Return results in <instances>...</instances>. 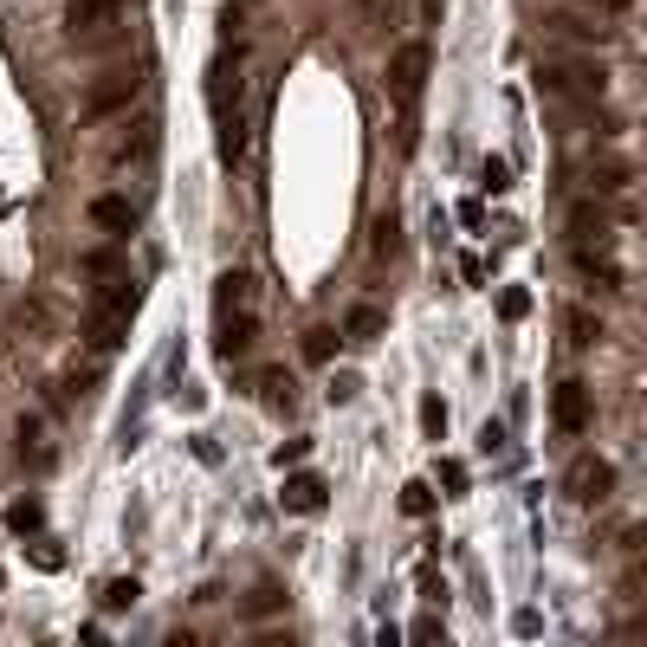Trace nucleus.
Listing matches in <instances>:
<instances>
[{
	"label": "nucleus",
	"instance_id": "f257e3e1",
	"mask_svg": "<svg viewBox=\"0 0 647 647\" xmlns=\"http://www.w3.org/2000/svg\"><path fill=\"white\" fill-rule=\"evenodd\" d=\"M208 110H214V143L220 162L246 156V46H227L208 72Z\"/></svg>",
	"mask_w": 647,
	"mask_h": 647
},
{
	"label": "nucleus",
	"instance_id": "f03ea898",
	"mask_svg": "<svg viewBox=\"0 0 647 647\" xmlns=\"http://www.w3.org/2000/svg\"><path fill=\"white\" fill-rule=\"evenodd\" d=\"M428 65H434L428 39H402V46L389 52V98H395V110H402L395 143L402 149H415V104H421V91H428Z\"/></svg>",
	"mask_w": 647,
	"mask_h": 647
},
{
	"label": "nucleus",
	"instance_id": "7ed1b4c3",
	"mask_svg": "<svg viewBox=\"0 0 647 647\" xmlns=\"http://www.w3.org/2000/svg\"><path fill=\"white\" fill-rule=\"evenodd\" d=\"M538 91L550 104H576V110H596L609 98V72L596 59H538Z\"/></svg>",
	"mask_w": 647,
	"mask_h": 647
},
{
	"label": "nucleus",
	"instance_id": "20e7f679",
	"mask_svg": "<svg viewBox=\"0 0 647 647\" xmlns=\"http://www.w3.org/2000/svg\"><path fill=\"white\" fill-rule=\"evenodd\" d=\"M563 492H570L576 505H602L615 492V466L602 460V453H576L570 473H563Z\"/></svg>",
	"mask_w": 647,
	"mask_h": 647
},
{
	"label": "nucleus",
	"instance_id": "39448f33",
	"mask_svg": "<svg viewBox=\"0 0 647 647\" xmlns=\"http://www.w3.org/2000/svg\"><path fill=\"white\" fill-rule=\"evenodd\" d=\"M123 13H130V0H72L65 7V33L72 39H104L123 26Z\"/></svg>",
	"mask_w": 647,
	"mask_h": 647
},
{
	"label": "nucleus",
	"instance_id": "423d86ee",
	"mask_svg": "<svg viewBox=\"0 0 647 647\" xmlns=\"http://www.w3.org/2000/svg\"><path fill=\"white\" fill-rule=\"evenodd\" d=\"M136 98H143V72H110L85 91V117H117V110H130Z\"/></svg>",
	"mask_w": 647,
	"mask_h": 647
},
{
	"label": "nucleus",
	"instance_id": "0eeeda50",
	"mask_svg": "<svg viewBox=\"0 0 647 647\" xmlns=\"http://www.w3.org/2000/svg\"><path fill=\"white\" fill-rule=\"evenodd\" d=\"M570 259L596 292H622V259L609 253V240H570Z\"/></svg>",
	"mask_w": 647,
	"mask_h": 647
},
{
	"label": "nucleus",
	"instance_id": "6e6552de",
	"mask_svg": "<svg viewBox=\"0 0 647 647\" xmlns=\"http://www.w3.org/2000/svg\"><path fill=\"white\" fill-rule=\"evenodd\" d=\"M253 343H259V311H214V350H220V363L253 356Z\"/></svg>",
	"mask_w": 647,
	"mask_h": 647
},
{
	"label": "nucleus",
	"instance_id": "1a4fd4ad",
	"mask_svg": "<svg viewBox=\"0 0 647 647\" xmlns=\"http://www.w3.org/2000/svg\"><path fill=\"white\" fill-rule=\"evenodd\" d=\"M589 415H596V408H589V382H557V395H550V421H557V434H589Z\"/></svg>",
	"mask_w": 647,
	"mask_h": 647
},
{
	"label": "nucleus",
	"instance_id": "9d476101",
	"mask_svg": "<svg viewBox=\"0 0 647 647\" xmlns=\"http://www.w3.org/2000/svg\"><path fill=\"white\" fill-rule=\"evenodd\" d=\"M279 505H285V512H298V518H318L330 505L324 473H292V479H285V492H279Z\"/></svg>",
	"mask_w": 647,
	"mask_h": 647
},
{
	"label": "nucleus",
	"instance_id": "9b49d317",
	"mask_svg": "<svg viewBox=\"0 0 647 647\" xmlns=\"http://www.w3.org/2000/svg\"><path fill=\"white\" fill-rule=\"evenodd\" d=\"M628 175H635V169H628L622 156H589L583 169H576V182H583V195H622Z\"/></svg>",
	"mask_w": 647,
	"mask_h": 647
},
{
	"label": "nucleus",
	"instance_id": "f8f14e48",
	"mask_svg": "<svg viewBox=\"0 0 647 647\" xmlns=\"http://www.w3.org/2000/svg\"><path fill=\"white\" fill-rule=\"evenodd\" d=\"M214 311H259V279L253 272H220L214 279Z\"/></svg>",
	"mask_w": 647,
	"mask_h": 647
},
{
	"label": "nucleus",
	"instance_id": "ddd939ff",
	"mask_svg": "<svg viewBox=\"0 0 647 647\" xmlns=\"http://www.w3.org/2000/svg\"><path fill=\"white\" fill-rule=\"evenodd\" d=\"M570 240H609V208H602L596 195L570 201Z\"/></svg>",
	"mask_w": 647,
	"mask_h": 647
},
{
	"label": "nucleus",
	"instance_id": "4468645a",
	"mask_svg": "<svg viewBox=\"0 0 647 647\" xmlns=\"http://www.w3.org/2000/svg\"><path fill=\"white\" fill-rule=\"evenodd\" d=\"M550 26H557L563 39H576V46H609V39H615V26L602 20V13H596V20H589V13H557Z\"/></svg>",
	"mask_w": 647,
	"mask_h": 647
},
{
	"label": "nucleus",
	"instance_id": "2eb2a0df",
	"mask_svg": "<svg viewBox=\"0 0 647 647\" xmlns=\"http://www.w3.org/2000/svg\"><path fill=\"white\" fill-rule=\"evenodd\" d=\"M91 227H104V233H130V227H136L130 195H98V201H91Z\"/></svg>",
	"mask_w": 647,
	"mask_h": 647
},
{
	"label": "nucleus",
	"instance_id": "dca6fc26",
	"mask_svg": "<svg viewBox=\"0 0 647 647\" xmlns=\"http://www.w3.org/2000/svg\"><path fill=\"white\" fill-rule=\"evenodd\" d=\"M376 337H389V311L356 305L350 318H343V343H376Z\"/></svg>",
	"mask_w": 647,
	"mask_h": 647
},
{
	"label": "nucleus",
	"instance_id": "f3484780",
	"mask_svg": "<svg viewBox=\"0 0 647 647\" xmlns=\"http://www.w3.org/2000/svg\"><path fill=\"white\" fill-rule=\"evenodd\" d=\"M563 330H570V343H576V350H589V343H602V337H609L602 311H589V305H570V311H563Z\"/></svg>",
	"mask_w": 647,
	"mask_h": 647
},
{
	"label": "nucleus",
	"instance_id": "a211bd4d",
	"mask_svg": "<svg viewBox=\"0 0 647 647\" xmlns=\"http://www.w3.org/2000/svg\"><path fill=\"white\" fill-rule=\"evenodd\" d=\"M279 609H285V589H279V583H253V589H246V602H240L246 622H259V615H279Z\"/></svg>",
	"mask_w": 647,
	"mask_h": 647
},
{
	"label": "nucleus",
	"instance_id": "6ab92c4d",
	"mask_svg": "<svg viewBox=\"0 0 647 647\" xmlns=\"http://www.w3.org/2000/svg\"><path fill=\"white\" fill-rule=\"evenodd\" d=\"M13 330L46 337V330H52V305H46V298H20V305H13Z\"/></svg>",
	"mask_w": 647,
	"mask_h": 647
},
{
	"label": "nucleus",
	"instance_id": "aec40b11",
	"mask_svg": "<svg viewBox=\"0 0 647 647\" xmlns=\"http://www.w3.org/2000/svg\"><path fill=\"white\" fill-rule=\"evenodd\" d=\"M136 596H143V583H136V576H117V583H104V609L110 615H123V609H136Z\"/></svg>",
	"mask_w": 647,
	"mask_h": 647
},
{
	"label": "nucleus",
	"instance_id": "412c9836",
	"mask_svg": "<svg viewBox=\"0 0 647 647\" xmlns=\"http://www.w3.org/2000/svg\"><path fill=\"white\" fill-rule=\"evenodd\" d=\"M402 512L408 518H428L434 512V479H408V486H402Z\"/></svg>",
	"mask_w": 647,
	"mask_h": 647
},
{
	"label": "nucleus",
	"instance_id": "4be33fe9",
	"mask_svg": "<svg viewBox=\"0 0 647 647\" xmlns=\"http://www.w3.org/2000/svg\"><path fill=\"white\" fill-rule=\"evenodd\" d=\"M20 460H33V466H46V460H52L46 428H39V421H20Z\"/></svg>",
	"mask_w": 647,
	"mask_h": 647
},
{
	"label": "nucleus",
	"instance_id": "5701e85b",
	"mask_svg": "<svg viewBox=\"0 0 647 647\" xmlns=\"http://www.w3.org/2000/svg\"><path fill=\"white\" fill-rule=\"evenodd\" d=\"M369 253H376V259H395V253H402V227H395V214L376 220V240H369Z\"/></svg>",
	"mask_w": 647,
	"mask_h": 647
},
{
	"label": "nucleus",
	"instance_id": "b1692460",
	"mask_svg": "<svg viewBox=\"0 0 647 647\" xmlns=\"http://www.w3.org/2000/svg\"><path fill=\"white\" fill-rule=\"evenodd\" d=\"M479 188H486V195H505V188H512V162H505V156H486V169H479Z\"/></svg>",
	"mask_w": 647,
	"mask_h": 647
},
{
	"label": "nucleus",
	"instance_id": "393cba45",
	"mask_svg": "<svg viewBox=\"0 0 647 647\" xmlns=\"http://www.w3.org/2000/svg\"><path fill=\"white\" fill-rule=\"evenodd\" d=\"M499 318H505V324L531 318V292H525V285H505V292H499Z\"/></svg>",
	"mask_w": 647,
	"mask_h": 647
},
{
	"label": "nucleus",
	"instance_id": "a878e982",
	"mask_svg": "<svg viewBox=\"0 0 647 647\" xmlns=\"http://www.w3.org/2000/svg\"><path fill=\"white\" fill-rule=\"evenodd\" d=\"M421 428H428V440L447 434V402L440 395H421Z\"/></svg>",
	"mask_w": 647,
	"mask_h": 647
},
{
	"label": "nucleus",
	"instance_id": "bb28decb",
	"mask_svg": "<svg viewBox=\"0 0 647 647\" xmlns=\"http://www.w3.org/2000/svg\"><path fill=\"white\" fill-rule=\"evenodd\" d=\"M259 389H266V408H292V376H279V369H272Z\"/></svg>",
	"mask_w": 647,
	"mask_h": 647
},
{
	"label": "nucleus",
	"instance_id": "cd10ccee",
	"mask_svg": "<svg viewBox=\"0 0 647 647\" xmlns=\"http://www.w3.org/2000/svg\"><path fill=\"white\" fill-rule=\"evenodd\" d=\"M356 389H363V382H356L350 369H343V376H330V389H324V395H330V408H343V402H356Z\"/></svg>",
	"mask_w": 647,
	"mask_h": 647
},
{
	"label": "nucleus",
	"instance_id": "c85d7f7f",
	"mask_svg": "<svg viewBox=\"0 0 647 647\" xmlns=\"http://www.w3.org/2000/svg\"><path fill=\"white\" fill-rule=\"evenodd\" d=\"M39 518H46V512H39L33 499H20V505L7 512V525H13V531H39Z\"/></svg>",
	"mask_w": 647,
	"mask_h": 647
},
{
	"label": "nucleus",
	"instance_id": "c756f323",
	"mask_svg": "<svg viewBox=\"0 0 647 647\" xmlns=\"http://www.w3.org/2000/svg\"><path fill=\"white\" fill-rule=\"evenodd\" d=\"M389 13H395V0H363V26H369V33H382Z\"/></svg>",
	"mask_w": 647,
	"mask_h": 647
},
{
	"label": "nucleus",
	"instance_id": "7c9ffc66",
	"mask_svg": "<svg viewBox=\"0 0 647 647\" xmlns=\"http://www.w3.org/2000/svg\"><path fill=\"white\" fill-rule=\"evenodd\" d=\"M330 350H337V330H311V337H305V356H311V363H324Z\"/></svg>",
	"mask_w": 647,
	"mask_h": 647
},
{
	"label": "nucleus",
	"instance_id": "2f4dec72",
	"mask_svg": "<svg viewBox=\"0 0 647 647\" xmlns=\"http://www.w3.org/2000/svg\"><path fill=\"white\" fill-rule=\"evenodd\" d=\"M434 479H440L447 492H466V466H460V460H440V466H434Z\"/></svg>",
	"mask_w": 647,
	"mask_h": 647
},
{
	"label": "nucleus",
	"instance_id": "473e14b6",
	"mask_svg": "<svg viewBox=\"0 0 647 647\" xmlns=\"http://www.w3.org/2000/svg\"><path fill=\"white\" fill-rule=\"evenodd\" d=\"M589 13H602V20H628L635 13V0H583Z\"/></svg>",
	"mask_w": 647,
	"mask_h": 647
},
{
	"label": "nucleus",
	"instance_id": "72a5a7b5",
	"mask_svg": "<svg viewBox=\"0 0 647 647\" xmlns=\"http://www.w3.org/2000/svg\"><path fill=\"white\" fill-rule=\"evenodd\" d=\"M408 635H415V641H440V635H447V628H440V615H421V622L408 628Z\"/></svg>",
	"mask_w": 647,
	"mask_h": 647
},
{
	"label": "nucleus",
	"instance_id": "f704fd0d",
	"mask_svg": "<svg viewBox=\"0 0 647 647\" xmlns=\"http://www.w3.org/2000/svg\"><path fill=\"white\" fill-rule=\"evenodd\" d=\"M305 453H311V440H285V447H279V466H298Z\"/></svg>",
	"mask_w": 647,
	"mask_h": 647
},
{
	"label": "nucleus",
	"instance_id": "c9c22d12",
	"mask_svg": "<svg viewBox=\"0 0 647 647\" xmlns=\"http://www.w3.org/2000/svg\"><path fill=\"white\" fill-rule=\"evenodd\" d=\"M479 447H486V453L505 447V428H499V421H486V428H479Z\"/></svg>",
	"mask_w": 647,
	"mask_h": 647
},
{
	"label": "nucleus",
	"instance_id": "e433bc0d",
	"mask_svg": "<svg viewBox=\"0 0 647 647\" xmlns=\"http://www.w3.org/2000/svg\"><path fill=\"white\" fill-rule=\"evenodd\" d=\"M259 7V0H227V26H240L246 20V13H253Z\"/></svg>",
	"mask_w": 647,
	"mask_h": 647
}]
</instances>
